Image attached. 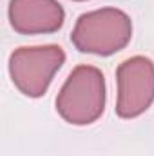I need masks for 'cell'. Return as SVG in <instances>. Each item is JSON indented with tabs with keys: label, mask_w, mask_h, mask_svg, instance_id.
<instances>
[{
	"label": "cell",
	"mask_w": 154,
	"mask_h": 156,
	"mask_svg": "<svg viewBox=\"0 0 154 156\" xmlns=\"http://www.w3.org/2000/svg\"><path fill=\"white\" fill-rule=\"evenodd\" d=\"M105 76L94 67L76 66L56 96V113L71 125H91L105 111Z\"/></svg>",
	"instance_id": "cell-1"
},
{
	"label": "cell",
	"mask_w": 154,
	"mask_h": 156,
	"mask_svg": "<svg viewBox=\"0 0 154 156\" xmlns=\"http://www.w3.org/2000/svg\"><path fill=\"white\" fill-rule=\"evenodd\" d=\"M132 38L131 16L116 7H102L80 15L71 33V42L80 53L111 56Z\"/></svg>",
	"instance_id": "cell-2"
},
{
	"label": "cell",
	"mask_w": 154,
	"mask_h": 156,
	"mask_svg": "<svg viewBox=\"0 0 154 156\" xmlns=\"http://www.w3.org/2000/svg\"><path fill=\"white\" fill-rule=\"evenodd\" d=\"M64 62L65 51L56 44L24 45L15 49L9 56V76L24 96L40 98L47 93Z\"/></svg>",
	"instance_id": "cell-3"
},
{
	"label": "cell",
	"mask_w": 154,
	"mask_h": 156,
	"mask_svg": "<svg viewBox=\"0 0 154 156\" xmlns=\"http://www.w3.org/2000/svg\"><path fill=\"white\" fill-rule=\"evenodd\" d=\"M116 115L131 120L143 115L154 104V62L136 55L123 60L116 69Z\"/></svg>",
	"instance_id": "cell-4"
},
{
	"label": "cell",
	"mask_w": 154,
	"mask_h": 156,
	"mask_svg": "<svg viewBox=\"0 0 154 156\" xmlns=\"http://www.w3.org/2000/svg\"><path fill=\"white\" fill-rule=\"evenodd\" d=\"M9 24L20 35H49L62 29L65 11L58 0H9Z\"/></svg>",
	"instance_id": "cell-5"
},
{
	"label": "cell",
	"mask_w": 154,
	"mask_h": 156,
	"mask_svg": "<svg viewBox=\"0 0 154 156\" xmlns=\"http://www.w3.org/2000/svg\"><path fill=\"white\" fill-rule=\"evenodd\" d=\"M76 2H87V0H76Z\"/></svg>",
	"instance_id": "cell-6"
}]
</instances>
